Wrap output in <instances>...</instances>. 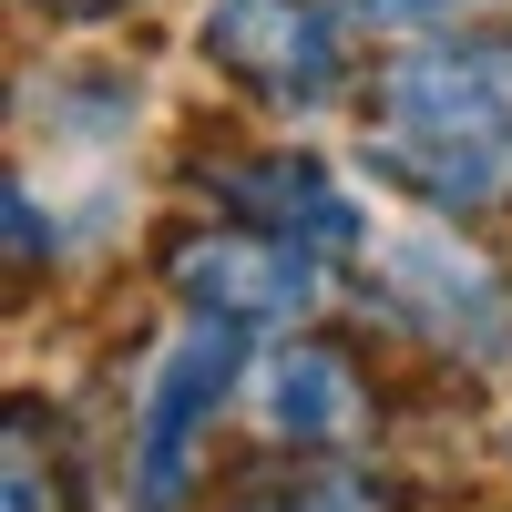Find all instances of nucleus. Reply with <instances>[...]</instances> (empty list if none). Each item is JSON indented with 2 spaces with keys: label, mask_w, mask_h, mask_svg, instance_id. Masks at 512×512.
Masks as SVG:
<instances>
[{
  "label": "nucleus",
  "mask_w": 512,
  "mask_h": 512,
  "mask_svg": "<svg viewBox=\"0 0 512 512\" xmlns=\"http://www.w3.org/2000/svg\"><path fill=\"white\" fill-rule=\"evenodd\" d=\"M369 164L420 216H512V21L400 41L369 82Z\"/></svg>",
  "instance_id": "obj_1"
},
{
  "label": "nucleus",
  "mask_w": 512,
  "mask_h": 512,
  "mask_svg": "<svg viewBox=\"0 0 512 512\" xmlns=\"http://www.w3.org/2000/svg\"><path fill=\"white\" fill-rule=\"evenodd\" d=\"M359 297L410 338V349H431L461 379H502L512 369V267L482 236H461L451 216L390 226L359 256Z\"/></svg>",
  "instance_id": "obj_2"
},
{
  "label": "nucleus",
  "mask_w": 512,
  "mask_h": 512,
  "mask_svg": "<svg viewBox=\"0 0 512 512\" xmlns=\"http://www.w3.org/2000/svg\"><path fill=\"white\" fill-rule=\"evenodd\" d=\"M256 369V328L236 318H175L164 349L134 379V410H123V512H185L205 482V451H216V420Z\"/></svg>",
  "instance_id": "obj_3"
},
{
  "label": "nucleus",
  "mask_w": 512,
  "mask_h": 512,
  "mask_svg": "<svg viewBox=\"0 0 512 512\" xmlns=\"http://www.w3.org/2000/svg\"><path fill=\"white\" fill-rule=\"evenodd\" d=\"M195 62L256 113L318 123L359 93V0H205Z\"/></svg>",
  "instance_id": "obj_4"
},
{
  "label": "nucleus",
  "mask_w": 512,
  "mask_h": 512,
  "mask_svg": "<svg viewBox=\"0 0 512 512\" xmlns=\"http://www.w3.org/2000/svg\"><path fill=\"white\" fill-rule=\"evenodd\" d=\"M154 277H164V297H175L185 318L308 328L328 297H338V277H349V267H328V256L287 246V236H256V226H236V216H185V226H164Z\"/></svg>",
  "instance_id": "obj_5"
},
{
  "label": "nucleus",
  "mask_w": 512,
  "mask_h": 512,
  "mask_svg": "<svg viewBox=\"0 0 512 512\" xmlns=\"http://www.w3.org/2000/svg\"><path fill=\"white\" fill-rule=\"evenodd\" d=\"M195 195H205V216L287 236V246H308V256H328V267H349V277L379 246L359 185L338 175L328 154H308V144H256V154H226V164H195Z\"/></svg>",
  "instance_id": "obj_6"
},
{
  "label": "nucleus",
  "mask_w": 512,
  "mask_h": 512,
  "mask_svg": "<svg viewBox=\"0 0 512 512\" xmlns=\"http://www.w3.org/2000/svg\"><path fill=\"white\" fill-rule=\"evenodd\" d=\"M246 410H256V431H267V451L338 461V451H359L379 431V379L359 369L349 338L297 328V338H277V349L246 369Z\"/></svg>",
  "instance_id": "obj_7"
},
{
  "label": "nucleus",
  "mask_w": 512,
  "mask_h": 512,
  "mask_svg": "<svg viewBox=\"0 0 512 512\" xmlns=\"http://www.w3.org/2000/svg\"><path fill=\"white\" fill-rule=\"evenodd\" d=\"M216 512H400V472L338 451V461H297V472H256Z\"/></svg>",
  "instance_id": "obj_8"
},
{
  "label": "nucleus",
  "mask_w": 512,
  "mask_h": 512,
  "mask_svg": "<svg viewBox=\"0 0 512 512\" xmlns=\"http://www.w3.org/2000/svg\"><path fill=\"white\" fill-rule=\"evenodd\" d=\"M11 512H72V461H62V431L31 390L11 400Z\"/></svg>",
  "instance_id": "obj_9"
},
{
  "label": "nucleus",
  "mask_w": 512,
  "mask_h": 512,
  "mask_svg": "<svg viewBox=\"0 0 512 512\" xmlns=\"http://www.w3.org/2000/svg\"><path fill=\"white\" fill-rule=\"evenodd\" d=\"M472 21H502V0H359V31L400 41H441V31H472Z\"/></svg>",
  "instance_id": "obj_10"
},
{
  "label": "nucleus",
  "mask_w": 512,
  "mask_h": 512,
  "mask_svg": "<svg viewBox=\"0 0 512 512\" xmlns=\"http://www.w3.org/2000/svg\"><path fill=\"white\" fill-rule=\"evenodd\" d=\"M41 21H113V11H144V0H31Z\"/></svg>",
  "instance_id": "obj_11"
},
{
  "label": "nucleus",
  "mask_w": 512,
  "mask_h": 512,
  "mask_svg": "<svg viewBox=\"0 0 512 512\" xmlns=\"http://www.w3.org/2000/svg\"><path fill=\"white\" fill-rule=\"evenodd\" d=\"M502 461H512V420H502Z\"/></svg>",
  "instance_id": "obj_12"
}]
</instances>
